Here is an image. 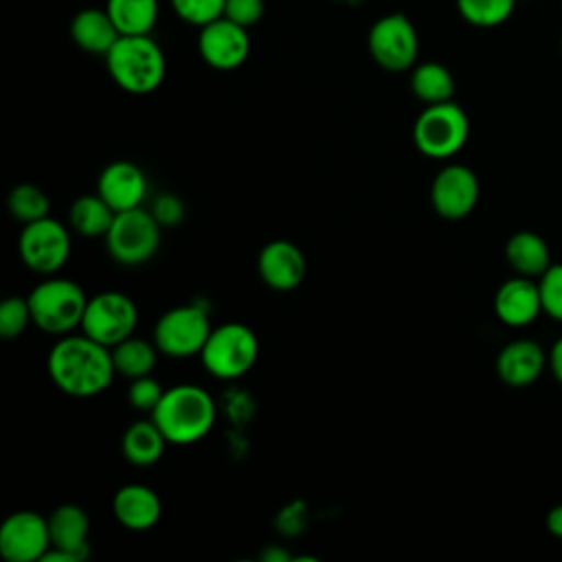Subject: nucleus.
I'll return each mask as SVG.
<instances>
[{
  "instance_id": "nucleus-1",
  "label": "nucleus",
  "mask_w": 562,
  "mask_h": 562,
  "mask_svg": "<svg viewBox=\"0 0 562 562\" xmlns=\"http://www.w3.org/2000/svg\"><path fill=\"white\" fill-rule=\"evenodd\" d=\"M46 369L55 386L72 397H92L105 391L116 373L110 347L86 336H61L48 353Z\"/></svg>"
},
{
  "instance_id": "nucleus-2",
  "label": "nucleus",
  "mask_w": 562,
  "mask_h": 562,
  "mask_svg": "<svg viewBox=\"0 0 562 562\" xmlns=\"http://www.w3.org/2000/svg\"><path fill=\"white\" fill-rule=\"evenodd\" d=\"M217 417L215 400L198 384H176L165 389L151 419L165 439L176 446H189L211 432Z\"/></svg>"
},
{
  "instance_id": "nucleus-3",
  "label": "nucleus",
  "mask_w": 562,
  "mask_h": 562,
  "mask_svg": "<svg viewBox=\"0 0 562 562\" xmlns=\"http://www.w3.org/2000/svg\"><path fill=\"white\" fill-rule=\"evenodd\" d=\"M114 83L132 94L154 92L167 70L162 48L149 35H121L105 55Z\"/></svg>"
},
{
  "instance_id": "nucleus-4",
  "label": "nucleus",
  "mask_w": 562,
  "mask_h": 562,
  "mask_svg": "<svg viewBox=\"0 0 562 562\" xmlns=\"http://www.w3.org/2000/svg\"><path fill=\"white\" fill-rule=\"evenodd\" d=\"M29 305L33 323L42 331L64 336L70 329L81 327L88 299L81 285L72 279L50 277L31 290Z\"/></svg>"
},
{
  "instance_id": "nucleus-5",
  "label": "nucleus",
  "mask_w": 562,
  "mask_h": 562,
  "mask_svg": "<svg viewBox=\"0 0 562 562\" xmlns=\"http://www.w3.org/2000/svg\"><path fill=\"white\" fill-rule=\"evenodd\" d=\"M468 134V114L452 99L426 105L413 125V143L428 158H450L459 154Z\"/></svg>"
},
{
  "instance_id": "nucleus-6",
  "label": "nucleus",
  "mask_w": 562,
  "mask_h": 562,
  "mask_svg": "<svg viewBox=\"0 0 562 562\" xmlns=\"http://www.w3.org/2000/svg\"><path fill=\"white\" fill-rule=\"evenodd\" d=\"M259 340L244 323H224L211 329L200 360L204 369L220 380H235L248 373L257 360Z\"/></svg>"
},
{
  "instance_id": "nucleus-7",
  "label": "nucleus",
  "mask_w": 562,
  "mask_h": 562,
  "mask_svg": "<svg viewBox=\"0 0 562 562\" xmlns=\"http://www.w3.org/2000/svg\"><path fill=\"white\" fill-rule=\"evenodd\" d=\"M160 228L151 211L140 206L119 211L105 235L110 257L123 266L145 263L160 246Z\"/></svg>"
},
{
  "instance_id": "nucleus-8",
  "label": "nucleus",
  "mask_w": 562,
  "mask_h": 562,
  "mask_svg": "<svg viewBox=\"0 0 562 562\" xmlns=\"http://www.w3.org/2000/svg\"><path fill=\"white\" fill-rule=\"evenodd\" d=\"M211 329L204 307L195 303L178 305L158 318L154 327V342L158 351L169 358H191L200 356Z\"/></svg>"
},
{
  "instance_id": "nucleus-9",
  "label": "nucleus",
  "mask_w": 562,
  "mask_h": 562,
  "mask_svg": "<svg viewBox=\"0 0 562 562\" xmlns=\"http://www.w3.org/2000/svg\"><path fill=\"white\" fill-rule=\"evenodd\" d=\"M136 321L138 310L134 301L123 292L108 290L88 299L81 318V331L112 349L114 345L134 334Z\"/></svg>"
},
{
  "instance_id": "nucleus-10",
  "label": "nucleus",
  "mask_w": 562,
  "mask_h": 562,
  "mask_svg": "<svg viewBox=\"0 0 562 562\" xmlns=\"http://www.w3.org/2000/svg\"><path fill=\"white\" fill-rule=\"evenodd\" d=\"M367 46L380 68L389 72H402L415 66L419 37L413 22L404 13H389L373 22L369 29Z\"/></svg>"
},
{
  "instance_id": "nucleus-11",
  "label": "nucleus",
  "mask_w": 562,
  "mask_h": 562,
  "mask_svg": "<svg viewBox=\"0 0 562 562\" xmlns=\"http://www.w3.org/2000/svg\"><path fill=\"white\" fill-rule=\"evenodd\" d=\"M18 250L24 266L37 274H55L70 257L68 228L50 217L24 224Z\"/></svg>"
},
{
  "instance_id": "nucleus-12",
  "label": "nucleus",
  "mask_w": 562,
  "mask_h": 562,
  "mask_svg": "<svg viewBox=\"0 0 562 562\" xmlns=\"http://www.w3.org/2000/svg\"><path fill=\"white\" fill-rule=\"evenodd\" d=\"M50 549L48 518L22 509L0 525V555L9 562H35Z\"/></svg>"
},
{
  "instance_id": "nucleus-13",
  "label": "nucleus",
  "mask_w": 562,
  "mask_h": 562,
  "mask_svg": "<svg viewBox=\"0 0 562 562\" xmlns=\"http://www.w3.org/2000/svg\"><path fill=\"white\" fill-rule=\"evenodd\" d=\"M198 50L204 64H209L211 68L235 70L248 59L250 53L248 29L222 15L200 29Z\"/></svg>"
},
{
  "instance_id": "nucleus-14",
  "label": "nucleus",
  "mask_w": 562,
  "mask_h": 562,
  "mask_svg": "<svg viewBox=\"0 0 562 562\" xmlns=\"http://www.w3.org/2000/svg\"><path fill=\"white\" fill-rule=\"evenodd\" d=\"M430 202L437 215L461 220L479 202V178L465 165H446L430 184Z\"/></svg>"
},
{
  "instance_id": "nucleus-15",
  "label": "nucleus",
  "mask_w": 562,
  "mask_h": 562,
  "mask_svg": "<svg viewBox=\"0 0 562 562\" xmlns=\"http://www.w3.org/2000/svg\"><path fill=\"white\" fill-rule=\"evenodd\" d=\"M257 270L268 288L288 292L301 285L305 277V257L296 244L288 239H274L261 248L257 257Z\"/></svg>"
},
{
  "instance_id": "nucleus-16",
  "label": "nucleus",
  "mask_w": 562,
  "mask_h": 562,
  "mask_svg": "<svg viewBox=\"0 0 562 562\" xmlns=\"http://www.w3.org/2000/svg\"><path fill=\"white\" fill-rule=\"evenodd\" d=\"M97 193L116 213L136 209L147 195V178L138 165L130 160H114L99 173Z\"/></svg>"
},
{
  "instance_id": "nucleus-17",
  "label": "nucleus",
  "mask_w": 562,
  "mask_h": 562,
  "mask_svg": "<svg viewBox=\"0 0 562 562\" xmlns=\"http://www.w3.org/2000/svg\"><path fill=\"white\" fill-rule=\"evenodd\" d=\"M494 314L509 327L531 325L542 314L538 281L520 274L507 279L494 294Z\"/></svg>"
},
{
  "instance_id": "nucleus-18",
  "label": "nucleus",
  "mask_w": 562,
  "mask_h": 562,
  "mask_svg": "<svg viewBox=\"0 0 562 562\" xmlns=\"http://www.w3.org/2000/svg\"><path fill=\"white\" fill-rule=\"evenodd\" d=\"M547 364L549 356L536 340L518 338L498 351L496 373L507 386L522 389L533 384L542 375Z\"/></svg>"
},
{
  "instance_id": "nucleus-19",
  "label": "nucleus",
  "mask_w": 562,
  "mask_h": 562,
  "mask_svg": "<svg viewBox=\"0 0 562 562\" xmlns=\"http://www.w3.org/2000/svg\"><path fill=\"white\" fill-rule=\"evenodd\" d=\"M114 518L132 531H147L151 529L162 514V503L158 494L140 483H130L116 490L112 498Z\"/></svg>"
},
{
  "instance_id": "nucleus-20",
  "label": "nucleus",
  "mask_w": 562,
  "mask_h": 562,
  "mask_svg": "<svg viewBox=\"0 0 562 562\" xmlns=\"http://www.w3.org/2000/svg\"><path fill=\"white\" fill-rule=\"evenodd\" d=\"M48 531H50V547L68 551L79 560L88 558V531L90 518L83 507L75 503H64L53 509L48 516Z\"/></svg>"
},
{
  "instance_id": "nucleus-21",
  "label": "nucleus",
  "mask_w": 562,
  "mask_h": 562,
  "mask_svg": "<svg viewBox=\"0 0 562 562\" xmlns=\"http://www.w3.org/2000/svg\"><path fill=\"white\" fill-rule=\"evenodd\" d=\"M70 37L81 50L105 57L114 42L121 37V33L105 9L88 7L72 18Z\"/></svg>"
},
{
  "instance_id": "nucleus-22",
  "label": "nucleus",
  "mask_w": 562,
  "mask_h": 562,
  "mask_svg": "<svg viewBox=\"0 0 562 562\" xmlns=\"http://www.w3.org/2000/svg\"><path fill=\"white\" fill-rule=\"evenodd\" d=\"M505 259L520 277H542L551 266L547 241L533 231H518L505 244Z\"/></svg>"
},
{
  "instance_id": "nucleus-23",
  "label": "nucleus",
  "mask_w": 562,
  "mask_h": 562,
  "mask_svg": "<svg viewBox=\"0 0 562 562\" xmlns=\"http://www.w3.org/2000/svg\"><path fill=\"white\" fill-rule=\"evenodd\" d=\"M165 443H169L162 435V430L156 426L154 419H138L127 426L121 439L123 457L134 465H154L165 450Z\"/></svg>"
},
{
  "instance_id": "nucleus-24",
  "label": "nucleus",
  "mask_w": 562,
  "mask_h": 562,
  "mask_svg": "<svg viewBox=\"0 0 562 562\" xmlns=\"http://www.w3.org/2000/svg\"><path fill=\"white\" fill-rule=\"evenodd\" d=\"M114 217L116 211L99 193L79 195L68 213L70 228L83 237H105Z\"/></svg>"
},
{
  "instance_id": "nucleus-25",
  "label": "nucleus",
  "mask_w": 562,
  "mask_h": 562,
  "mask_svg": "<svg viewBox=\"0 0 562 562\" xmlns=\"http://www.w3.org/2000/svg\"><path fill=\"white\" fill-rule=\"evenodd\" d=\"M105 11L121 35H149L158 20V0H108Z\"/></svg>"
},
{
  "instance_id": "nucleus-26",
  "label": "nucleus",
  "mask_w": 562,
  "mask_h": 562,
  "mask_svg": "<svg viewBox=\"0 0 562 562\" xmlns=\"http://www.w3.org/2000/svg\"><path fill=\"white\" fill-rule=\"evenodd\" d=\"M411 90L426 105L441 103V101H450L452 99V94H454V79H452V72L443 64H439V61H422V64L413 66Z\"/></svg>"
},
{
  "instance_id": "nucleus-27",
  "label": "nucleus",
  "mask_w": 562,
  "mask_h": 562,
  "mask_svg": "<svg viewBox=\"0 0 562 562\" xmlns=\"http://www.w3.org/2000/svg\"><path fill=\"white\" fill-rule=\"evenodd\" d=\"M112 362L116 373L134 380L140 375H149L156 367V342H147L143 338H125L119 345H114L112 349Z\"/></svg>"
},
{
  "instance_id": "nucleus-28",
  "label": "nucleus",
  "mask_w": 562,
  "mask_h": 562,
  "mask_svg": "<svg viewBox=\"0 0 562 562\" xmlns=\"http://www.w3.org/2000/svg\"><path fill=\"white\" fill-rule=\"evenodd\" d=\"M7 206L11 217H15L22 224H31L35 220L48 217L50 202H48V195L37 184L22 182L9 191Z\"/></svg>"
},
{
  "instance_id": "nucleus-29",
  "label": "nucleus",
  "mask_w": 562,
  "mask_h": 562,
  "mask_svg": "<svg viewBox=\"0 0 562 562\" xmlns=\"http://www.w3.org/2000/svg\"><path fill=\"white\" fill-rule=\"evenodd\" d=\"M514 4L516 0H457V11L472 26L494 29L512 15Z\"/></svg>"
},
{
  "instance_id": "nucleus-30",
  "label": "nucleus",
  "mask_w": 562,
  "mask_h": 562,
  "mask_svg": "<svg viewBox=\"0 0 562 562\" xmlns=\"http://www.w3.org/2000/svg\"><path fill=\"white\" fill-rule=\"evenodd\" d=\"M33 321L29 296H7L0 303V338H18Z\"/></svg>"
},
{
  "instance_id": "nucleus-31",
  "label": "nucleus",
  "mask_w": 562,
  "mask_h": 562,
  "mask_svg": "<svg viewBox=\"0 0 562 562\" xmlns=\"http://www.w3.org/2000/svg\"><path fill=\"white\" fill-rule=\"evenodd\" d=\"M169 2H171L173 13L182 22L202 29L204 24L224 15L226 0H169Z\"/></svg>"
},
{
  "instance_id": "nucleus-32",
  "label": "nucleus",
  "mask_w": 562,
  "mask_h": 562,
  "mask_svg": "<svg viewBox=\"0 0 562 562\" xmlns=\"http://www.w3.org/2000/svg\"><path fill=\"white\" fill-rule=\"evenodd\" d=\"M542 312L562 323V263H551L542 277H538Z\"/></svg>"
},
{
  "instance_id": "nucleus-33",
  "label": "nucleus",
  "mask_w": 562,
  "mask_h": 562,
  "mask_svg": "<svg viewBox=\"0 0 562 562\" xmlns=\"http://www.w3.org/2000/svg\"><path fill=\"white\" fill-rule=\"evenodd\" d=\"M162 393H165L162 384H160L156 378H151V373H149V375L134 378V380L130 382L127 400H130V404H132L136 411H147V413H151V411L158 406Z\"/></svg>"
},
{
  "instance_id": "nucleus-34",
  "label": "nucleus",
  "mask_w": 562,
  "mask_h": 562,
  "mask_svg": "<svg viewBox=\"0 0 562 562\" xmlns=\"http://www.w3.org/2000/svg\"><path fill=\"white\" fill-rule=\"evenodd\" d=\"M266 11V2L263 0H226L224 2V18H228L231 22L250 29L255 26Z\"/></svg>"
},
{
  "instance_id": "nucleus-35",
  "label": "nucleus",
  "mask_w": 562,
  "mask_h": 562,
  "mask_svg": "<svg viewBox=\"0 0 562 562\" xmlns=\"http://www.w3.org/2000/svg\"><path fill=\"white\" fill-rule=\"evenodd\" d=\"M151 213L160 222V226H173V224H178L182 220L184 206H182V200L178 195L162 193V195H158L154 200Z\"/></svg>"
},
{
  "instance_id": "nucleus-36",
  "label": "nucleus",
  "mask_w": 562,
  "mask_h": 562,
  "mask_svg": "<svg viewBox=\"0 0 562 562\" xmlns=\"http://www.w3.org/2000/svg\"><path fill=\"white\" fill-rule=\"evenodd\" d=\"M544 525H547V531L555 538L562 540V503L560 505H553L549 512H547V518H544Z\"/></svg>"
},
{
  "instance_id": "nucleus-37",
  "label": "nucleus",
  "mask_w": 562,
  "mask_h": 562,
  "mask_svg": "<svg viewBox=\"0 0 562 562\" xmlns=\"http://www.w3.org/2000/svg\"><path fill=\"white\" fill-rule=\"evenodd\" d=\"M549 369L555 375V380L562 384V336L553 342L549 351Z\"/></svg>"
},
{
  "instance_id": "nucleus-38",
  "label": "nucleus",
  "mask_w": 562,
  "mask_h": 562,
  "mask_svg": "<svg viewBox=\"0 0 562 562\" xmlns=\"http://www.w3.org/2000/svg\"><path fill=\"white\" fill-rule=\"evenodd\" d=\"M560 44H562V40H560Z\"/></svg>"
},
{
  "instance_id": "nucleus-39",
  "label": "nucleus",
  "mask_w": 562,
  "mask_h": 562,
  "mask_svg": "<svg viewBox=\"0 0 562 562\" xmlns=\"http://www.w3.org/2000/svg\"><path fill=\"white\" fill-rule=\"evenodd\" d=\"M560 4H562V0H560Z\"/></svg>"
}]
</instances>
